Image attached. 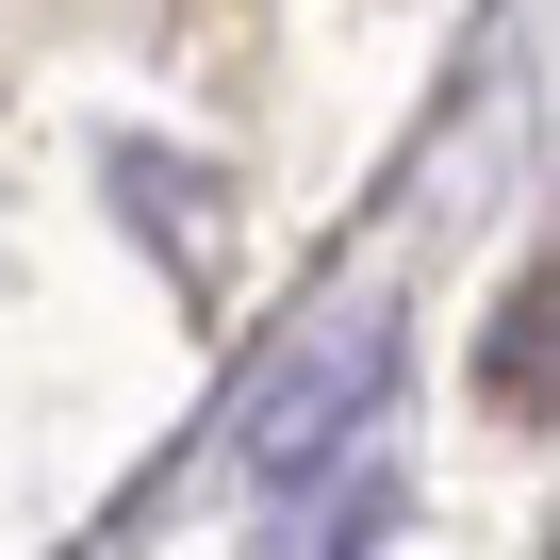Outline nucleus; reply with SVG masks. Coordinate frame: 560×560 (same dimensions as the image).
Here are the masks:
<instances>
[{
  "instance_id": "f257e3e1",
  "label": "nucleus",
  "mask_w": 560,
  "mask_h": 560,
  "mask_svg": "<svg viewBox=\"0 0 560 560\" xmlns=\"http://www.w3.org/2000/svg\"><path fill=\"white\" fill-rule=\"evenodd\" d=\"M380 396H396V314H380V298H330L298 347L264 363V396L231 412V462H247V478H298L314 445L380 429Z\"/></svg>"
},
{
  "instance_id": "f03ea898",
  "label": "nucleus",
  "mask_w": 560,
  "mask_h": 560,
  "mask_svg": "<svg viewBox=\"0 0 560 560\" xmlns=\"http://www.w3.org/2000/svg\"><path fill=\"white\" fill-rule=\"evenodd\" d=\"M380 511H396V445H380V429H347V445H314L298 478H264L247 560H363V544H380Z\"/></svg>"
},
{
  "instance_id": "7ed1b4c3",
  "label": "nucleus",
  "mask_w": 560,
  "mask_h": 560,
  "mask_svg": "<svg viewBox=\"0 0 560 560\" xmlns=\"http://www.w3.org/2000/svg\"><path fill=\"white\" fill-rule=\"evenodd\" d=\"M478 396H494L511 429H544V412H560V264H527L511 298H494V347H478Z\"/></svg>"
}]
</instances>
